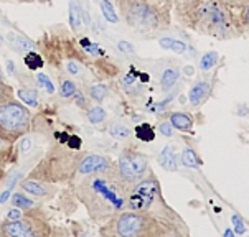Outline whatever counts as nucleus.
I'll use <instances>...</instances> for the list:
<instances>
[{
    "label": "nucleus",
    "mask_w": 249,
    "mask_h": 237,
    "mask_svg": "<svg viewBox=\"0 0 249 237\" xmlns=\"http://www.w3.org/2000/svg\"><path fill=\"white\" fill-rule=\"evenodd\" d=\"M74 191L89 218L98 224L127 207L129 186L121 180L117 170L79 176Z\"/></svg>",
    "instance_id": "obj_1"
},
{
    "label": "nucleus",
    "mask_w": 249,
    "mask_h": 237,
    "mask_svg": "<svg viewBox=\"0 0 249 237\" xmlns=\"http://www.w3.org/2000/svg\"><path fill=\"white\" fill-rule=\"evenodd\" d=\"M178 22L195 33L219 41L236 40L246 33L241 14L218 0H200L178 17Z\"/></svg>",
    "instance_id": "obj_2"
},
{
    "label": "nucleus",
    "mask_w": 249,
    "mask_h": 237,
    "mask_svg": "<svg viewBox=\"0 0 249 237\" xmlns=\"http://www.w3.org/2000/svg\"><path fill=\"white\" fill-rule=\"evenodd\" d=\"M127 209L143 211L154 216L170 236H188L187 222L163 200L160 181L152 171L129 188Z\"/></svg>",
    "instance_id": "obj_3"
},
{
    "label": "nucleus",
    "mask_w": 249,
    "mask_h": 237,
    "mask_svg": "<svg viewBox=\"0 0 249 237\" xmlns=\"http://www.w3.org/2000/svg\"><path fill=\"white\" fill-rule=\"evenodd\" d=\"M125 25L143 36H155L172 25V0H114Z\"/></svg>",
    "instance_id": "obj_4"
},
{
    "label": "nucleus",
    "mask_w": 249,
    "mask_h": 237,
    "mask_svg": "<svg viewBox=\"0 0 249 237\" xmlns=\"http://www.w3.org/2000/svg\"><path fill=\"white\" fill-rule=\"evenodd\" d=\"M99 236L103 237H170L168 231L154 216L143 211L125 207L101 224Z\"/></svg>",
    "instance_id": "obj_5"
},
{
    "label": "nucleus",
    "mask_w": 249,
    "mask_h": 237,
    "mask_svg": "<svg viewBox=\"0 0 249 237\" xmlns=\"http://www.w3.org/2000/svg\"><path fill=\"white\" fill-rule=\"evenodd\" d=\"M83 153L56 148L32 171L30 178L40 180L45 183H58L76 178V168Z\"/></svg>",
    "instance_id": "obj_6"
},
{
    "label": "nucleus",
    "mask_w": 249,
    "mask_h": 237,
    "mask_svg": "<svg viewBox=\"0 0 249 237\" xmlns=\"http://www.w3.org/2000/svg\"><path fill=\"white\" fill-rule=\"evenodd\" d=\"M32 127V112L15 101L14 97L0 102V140L7 145L14 143L28 134Z\"/></svg>",
    "instance_id": "obj_7"
},
{
    "label": "nucleus",
    "mask_w": 249,
    "mask_h": 237,
    "mask_svg": "<svg viewBox=\"0 0 249 237\" xmlns=\"http://www.w3.org/2000/svg\"><path fill=\"white\" fill-rule=\"evenodd\" d=\"M41 211L27 209L20 219L5 221L0 226V236L3 237H38V236H50L52 232L48 229V221Z\"/></svg>",
    "instance_id": "obj_8"
},
{
    "label": "nucleus",
    "mask_w": 249,
    "mask_h": 237,
    "mask_svg": "<svg viewBox=\"0 0 249 237\" xmlns=\"http://www.w3.org/2000/svg\"><path fill=\"white\" fill-rule=\"evenodd\" d=\"M116 167L117 175L129 188L152 171L149 156L139 150H132V148H125L121 152L119 158L116 160Z\"/></svg>",
    "instance_id": "obj_9"
},
{
    "label": "nucleus",
    "mask_w": 249,
    "mask_h": 237,
    "mask_svg": "<svg viewBox=\"0 0 249 237\" xmlns=\"http://www.w3.org/2000/svg\"><path fill=\"white\" fill-rule=\"evenodd\" d=\"M112 170H117L116 160L99 153H83L81 160L78 163V168H76V178Z\"/></svg>",
    "instance_id": "obj_10"
},
{
    "label": "nucleus",
    "mask_w": 249,
    "mask_h": 237,
    "mask_svg": "<svg viewBox=\"0 0 249 237\" xmlns=\"http://www.w3.org/2000/svg\"><path fill=\"white\" fill-rule=\"evenodd\" d=\"M213 92V81L212 79H198L192 84L188 91V101H190V105L192 107H201L206 101L210 99Z\"/></svg>",
    "instance_id": "obj_11"
},
{
    "label": "nucleus",
    "mask_w": 249,
    "mask_h": 237,
    "mask_svg": "<svg viewBox=\"0 0 249 237\" xmlns=\"http://www.w3.org/2000/svg\"><path fill=\"white\" fill-rule=\"evenodd\" d=\"M20 188L27 194H32V196H36V198H48V196H53V193H54L53 186H48V185H45V181L33 180V178H28V180L22 181Z\"/></svg>",
    "instance_id": "obj_12"
},
{
    "label": "nucleus",
    "mask_w": 249,
    "mask_h": 237,
    "mask_svg": "<svg viewBox=\"0 0 249 237\" xmlns=\"http://www.w3.org/2000/svg\"><path fill=\"white\" fill-rule=\"evenodd\" d=\"M167 120L174 125V129L180 130V132H190L193 124H195L193 117L188 112H170Z\"/></svg>",
    "instance_id": "obj_13"
},
{
    "label": "nucleus",
    "mask_w": 249,
    "mask_h": 237,
    "mask_svg": "<svg viewBox=\"0 0 249 237\" xmlns=\"http://www.w3.org/2000/svg\"><path fill=\"white\" fill-rule=\"evenodd\" d=\"M180 79V69L177 66H167L165 69L162 71V76H160V89L163 92L170 91L172 87L178 83Z\"/></svg>",
    "instance_id": "obj_14"
},
{
    "label": "nucleus",
    "mask_w": 249,
    "mask_h": 237,
    "mask_svg": "<svg viewBox=\"0 0 249 237\" xmlns=\"http://www.w3.org/2000/svg\"><path fill=\"white\" fill-rule=\"evenodd\" d=\"M159 162H160V165H162L163 168H165V170L175 171L177 170V156L174 153V148L168 145L165 150H163L162 153H160Z\"/></svg>",
    "instance_id": "obj_15"
},
{
    "label": "nucleus",
    "mask_w": 249,
    "mask_h": 237,
    "mask_svg": "<svg viewBox=\"0 0 249 237\" xmlns=\"http://www.w3.org/2000/svg\"><path fill=\"white\" fill-rule=\"evenodd\" d=\"M109 96V87L106 84H91L88 87V99L96 101V102H103Z\"/></svg>",
    "instance_id": "obj_16"
},
{
    "label": "nucleus",
    "mask_w": 249,
    "mask_h": 237,
    "mask_svg": "<svg viewBox=\"0 0 249 237\" xmlns=\"http://www.w3.org/2000/svg\"><path fill=\"white\" fill-rule=\"evenodd\" d=\"M159 45L162 46V48L172 50V51H175L178 54L187 51V45H185L183 41H180V40H174V38H160Z\"/></svg>",
    "instance_id": "obj_17"
},
{
    "label": "nucleus",
    "mask_w": 249,
    "mask_h": 237,
    "mask_svg": "<svg viewBox=\"0 0 249 237\" xmlns=\"http://www.w3.org/2000/svg\"><path fill=\"white\" fill-rule=\"evenodd\" d=\"M99 7H101V12H103L104 18L111 23H117L119 22V15L116 14L114 10V3L112 0H99Z\"/></svg>",
    "instance_id": "obj_18"
},
{
    "label": "nucleus",
    "mask_w": 249,
    "mask_h": 237,
    "mask_svg": "<svg viewBox=\"0 0 249 237\" xmlns=\"http://www.w3.org/2000/svg\"><path fill=\"white\" fill-rule=\"evenodd\" d=\"M88 120H89V124L92 125H98V124H103L104 120H106L107 114L104 111L101 105H94V107H89L88 109Z\"/></svg>",
    "instance_id": "obj_19"
},
{
    "label": "nucleus",
    "mask_w": 249,
    "mask_h": 237,
    "mask_svg": "<svg viewBox=\"0 0 249 237\" xmlns=\"http://www.w3.org/2000/svg\"><path fill=\"white\" fill-rule=\"evenodd\" d=\"M10 200H12V204L20 207V209H23V211L35 207V203H33V200H30V198H28L27 194H23V193H14L10 196Z\"/></svg>",
    "instance_id": "obj_20"
},
{
    "label": "nucleus",
    "mask_w": 249,
    "mask_h": 237,
    "mask_svg": "<svg viewBox=\"0 0 249 237\" xmlns=\"http://www.w3.org/2000/svg\"><path fill=\"white\" fill-rule=\"evenodd\" d=\"M70 27L73 30L81 28V10H79L76 0L70 2Z\"/></svg>",
    "instance_id": "obj_21"
},
{
    "label": "nucleus",
    "mask_w": 249,
    "mask_h": 237,
    "mask_svg": "<svg viewBox=\"0 0 249 237\" xmlns=\"http://www.w3.org/2000/svg\"><path fill=\"white\" fill-rule=\"evenodd\" d=\"M23 61H25V66H27L30 71H36L43 66V59H41L40 54L33 51V50L32 51H27V54L23 56Z\"/></svg>",
    "instance_id": "obj_22"
},
{
    "label": "nucleus",
    "mask_w": 249,
    "mask_h": 237,
    "mask_svg": "<svg viewBox=\"0 0 249 237\" xmlns=\"http://www.w3.org/2000/svg\"><path fill=\"white\" fill-rule=\"evenodd\" d=\"M20 99L23 101L28 107H36L38 105V91L36 89H20L18 91Z\"/></svg>",
    "instance_id": "obj_23"
},
{
    "label": "nucleus",
    "mask_w": 249,
    "mask_h": 237,
    "mask_svg": "<svg viewBox=\"0 0 249 237\" xmlns=\"http://www.w3.org/2000/svg\"><path fill=\"white\" fill-rule=\"evenodd\" d=\"M12 147L14 145H8L0 150V185H2V181L5 180V176H7V163L12 155Z\"/></svg>",
    "instance_id": "obj_24"
},
{
    "label": "nucleus",
    "mask_w": 249,
    "mask_h": 237,
    "mask_svg": "<svg viewBox=\"0 0 249 237\" xmlns=\"http://www.w3.org/2000/svg\"><path fill=\"white\" fill-rule=\"evenodd\" d=\"M78 92V86L71 79H61L60 83V96L63 99H70Z\"/></svg>",
    "instance_id": "obj_25"
},
{
    "label": "nucleus",
    "mask_w": 249,
    "mask_h": 237,
    "mask_svg": "<svg viewBox=\"0 0 249 237\" xmlns=\"http://www.w3.org/2000/svg\"><path fill=\"white\" fill-rule=\"evenodd\" d=\"M8 38L12 40V45H15V48L17 50H20V51H32L33 48H35V45L32 43V41H28V40H25V38L22 36H18V35H8Z\"/></svg>",
    "instance_id": "obj_26"
},
{
    "label": "nucleus",
    "mask_w": 249,
    "mask_h": 237,
    "mask_svg": "<svg viewBox=\"0 0 249 237\" xmlns=\"http://www.w3.org/2000/svg\"><path fill=\"white\" fill-rule=\"evenodd\" d=\"M198 2H200V0H172V3H174V12H175L177 18H178L181 14H185V12H187L188 8H192Z\"/></svg>",
    "instance_id": "obj_27"
},
{
    "label": "nucleus",
    "mask_w": 249,
    "mask_h": 237,
    "mask_svg": "<svg viewBox=\"0 0 249 237\" xmlns=\"http://www.w3.org/2000/svg\"><path fill=\"white\" fill-rule=\"evenodd\" d=\"M10 97H14V91H12L10 84L7 83L2 68H0V102L5 101V99H10Z\"/></svg>",
    "instance_id": "obj_28"
},
{
    "label": "nucleus",
    "mask_w": 249,
    "mask_h": 237,
    "mask_svg": "<svg viewBox=\"0 0 249 237\" xmlns=\"http://www.w3.org/2000/svg\"><path fill=\"white\" fill-rule=\"evenodd\" d=\"M216 61H218V53L216 51H208V53H205L203 56H201L200 59V68H201V71H208V69H212V68L216 65Z\"/></svg>",
    "instance_id": "obj_29"
},
{
    "label": "nucleus",
    "mask_w": 249,
    "mask_h": 237,
    "mask_svg": "<svg viewBox=\"0 0 249 237\" xmlns=\"http://www.w3.org/2000/svg\"><path fill=\"white\" fill-rule=\"evenodd\" d=\"M181 163L190 168H196L198 165H200V162H198V155L192 150V148L183 150V153H181Z\"/></svg>",
    "instance_id": "obj_30"
},
{
    "label": "nucleus",
    "mask_w": 249,
    "mask_h": 237,
    "mask_svg": "<svg viewBox=\"0 0 249 237\" xmlns=\"http://www.w3.org/2000/svg\"><path fill=\"white\" fill-rule=\"evenodd\" d=\"M109 134H111L114 138L124 140V138L130 137V129H127V127L122 125V124H112L111 129H109Z\"/></svg>",
    "instance_id": "obj_31"
},
{
    "label": "nucleus",
    "mask_w": 249,
    "mask_h": 237,
    "mask_svg": "<svg viewBox=\"0 0 249 237\" xmlns=\"http://www.w3.org/2000/svg\"><path fill=\"white\" fill-rule=\"evenodd\" d=\"M136 135L141 140H145V142H150L152 138H154V130L150 129V125H147V124H142V125H139L137 129H136Z\"/></svg>",
    "instance_id": "obj_32"
},
{
    "label": "nucleus",
    "mask_w": 249,
    "mask_h": 237,
    "mask_svg": "<svg viewBox=\"0 0 249 237\" xmlns=\"http://www.w3.org/2000/svg\"><path fill=\"white\" fill-rule=\"evenodd\" d=\"M36 83H38V86H40V87H45L48 94H54V86H53V81H52V79H50L46 74H43V73H38V74H36Z\"/></svg>",
    "instance_id": "obj_33"
},
{
    "label": "nucleus",
    "mask_w": 249,
    "mask_h": 237,
    "mask_svg": "<svg viewBox=\"0 0 249 237\" xmlns=\"http://www.w3.org/2000/svg\"><path fill=\"white\" fill-rule=\"evenodd\" d=\"M218 2L225 3V5H228L230 8H233V10L238 12V14H241L248 0H218Z\"/></svg>",
    "instance_id": "obj_34"
},
{
    "label": "nucleus",
    "mask_w": 249,
    "mask_h": 237,
    "mask_svg": "<svg viewBox=\"0 0 249 237\" xmlns=\"http://www.w3.org/2000/svg\"><path fill=\"white\" fill-rule=\"evenodd\" d=\"M159 134H162L163 137H172L174 135V125L168 120H163L159 124Z\"/></svg>",
    "instance_id": "obj_35"
},
{
    "label": "nucleus",
    "mask_w": 249,
    "mask_h": 237,
    "mask_svg": "<svg viewBox=\"0 0 249 237\" xmlns=\"http://www.w3.org/2000/svg\"><path fill=\"white\" fill-rule=\"evenodd\" d=\"M25 214V211L23 209H20V207H10V209L7 211V216H5V219H8V221H14V219H20L22 216Z\"/></svg>",
    "instance_id": "obj_36"
},
{
    "label": "nucleus",
    "mask_w": 249,
    "mask_h": 237,
    "mask_svg": "<svg viewBox=\"0 0 249 237\" xmlns=\"http://www.w3.org/2000/svg\"><path fill=\"white\" fill-rule=\"evenodd\" d=\"M241 20H243V25H244V30L249 33V0L244 5L243 12H241Z\"/></svg>",
    "instance_id": "obj_37"
},
{
    "label": "nucleus",
    "mask_w": 249,
    "mask_h": 237,
    "mask_svg": "<svg viewBox=\"0 0 249 237\" xmlns=\"http://www.w3.org/2000/svg\"><path fill=\"white\" fill-rule=\"evenodd\" d=\"M117 48H119V51L125 53V54L134 53V46H132V45H129L127 41H119V43H117Z\"/></svg>",
    "instance_id": "obj_38"
},
{
    "label": "nucleus",
    "mask_w": 249,
    "mask_h": 237,
    "mask_svg": "<svg viewBox=\"0 0 249 237\" xmlns=\"http://www.w3.org/2000/svg\"><path fill=\"white\" fill-rule=\"evenodd\" d=\"M10 196H12V188H10V186H7V188L0 193V204H3L5 201H8V198H10Z\"/></svg>",
    "instance_id": "obj_39"
},
{
    "label": "nucleus",
    "mask_w": 249,
    "mask_h": 237,
    "mask_svg": "<svg viewBox=\"0 0 249 237\" xmlns=\"http://www.w3.org/2000/svg\"><path fill=\"white\" fill-rule=\"evenodd\" d=\"M3 3H41L45 0H0Z\"/></svg>",
    "instance_id": "obj_40"
},
{
    "label": "nucleus",
    "mask_w": 249,
    "mask_h": 237,
    "mask_svg": "<svg viewBox=\"0 0 249 237\" xmlns=\"http://www.w3.org/2000/svg\"><path fill=\"white\" fill-rule=\"evenodd\" d=\"M22 152H23V153H25V152H27V150H30V145H32V140H30V138H23V143H22Z\"/></svg>",
    "instance_id": "obj_41"
},
{
    "label": "nucleus",
    "mask_w": 249,
    "mask_h": 237,
    "mask_svg": "<svg viewBox=\"0 0 249 237\" xmlns=\"http://www.w3.org/2000/svg\"><path fill=\"white\" fill-rule=\"evenodd\" d=\"M7 65H8V69H10V71H12V73H15V71H17V69H15V65H14V63H12V61H8V63H7Z\"/></svg>",
    "instance_id": "obj_42"
}]
</instances>
